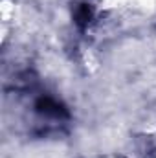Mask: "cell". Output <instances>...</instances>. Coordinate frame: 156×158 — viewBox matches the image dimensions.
<instances>
[{"label":"cell","instance_id":"6da1fadb","mask_svg":"<svg viewBox=\"0 0 156 158\" xmlns=\"http://www.w3.org/2000/svg\"><path fill=\"white\" fill-rule=\"evenodd\" d=\"M35 109L37 112L42 116H48V118H66L68 116V110L64 109V105H61L57 99L50 98V96H40L39 99L35 101Z\"/></svg>","mask_w":156,"mask_h":158},{"label":"cell","instance_id":"7a4b0ae2","mask_svg":"<svg viewBox=\"0 0 156 158\" xmlns=\"http://www.w3.org/2000/svg\"><path fill=\"white\" fill-rule=\"evenodd\" d=\"M92 17H94V9H92L90 4H86V2L77 4L76 13H74V20H76V24H77L79 28L88 26V22L92 20Z\"/></svg>","mask_w":156,"mask_h":158}]
</instances>
